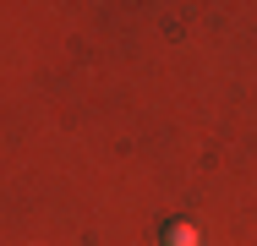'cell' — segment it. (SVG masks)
Listing matches in <instances>:
<instances>
[{
  "label": "cell",
  "mask_w": 257,
  "mask_h": 246,
  "mask_svg": "<svg viewBox=\"0 0 257 246\" xmlns=\"http://www.w3.org/2000/svg\"><path fill=\"white\" fill-rule=\"evenodd\" d=\"M164 246H197V224H186V219L164 224Z\"/></svg>",
  "instance_id": "obj_1"
}]
</instances>
